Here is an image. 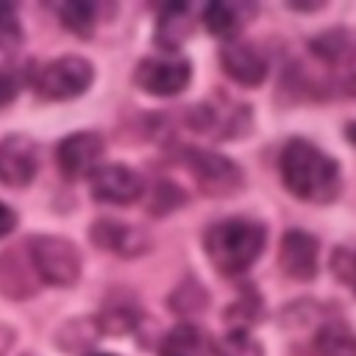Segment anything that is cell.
Returning a JSON list of instances; mask_svg holds the SVG:
<instances>
[{
  "mask_svg": "<svg viewBox=\"0 0 356 356\" xmlns=\"http://www.w3.org/2000/svg\"><path fill=\"white\" fill-rule=\"evenodd\" d=\"M278 170L284 186L309 203H331L342 189L339 164L306 139H289L284 145Z\"/></svg>",
  "mask_w": 356,
  "mask_h": 356,
  "instance_id": "cell-1",
  "label": "cell"
},
{
  "mask_svg": "<svg viewBox=\"0 0 356 356\" xmlns=\"http://www.w3.org/2000/svg\"><path fill=\"white\" fill-rule=\"evenodd\" d=\"M267 231L261 222L245 220V217H231L211 222L203 234V248L211 264L222 275H239L245 273L264 250Z\"/></svg>",
  "mask_w": 356,
  "mask_h": 356,
  "instance_id": "cell-2",
  "label": "cell"
},
{
  "mask_svg": "<svg viewBox=\"0 0 356 356\" xmlns=\"http://www.w3.org/2000/svg\"><path fill=\"white\" fill-rule=\"evenodd\" d=\"M33 273L53 286H70L81 275V253L78 248L56 234H39L25 242Z\"/></svg>",
  "mask_w": 356,
  "mask_h": 356,
  "instance_id": "cell-3",
  "label": "cell"
},
{
  "mask_svg": "<svg viewBox=\"0 0 356 356\" xmlns=\"http://www.w3.org/2000/svg\"><path fill=\"white\" fill-rule=\"evenodd\" d=\"M92 78H95V70L81 56H61V58L39 64L31 72V83H33L36 95H42L44 100L78 97V95H83L89 89Z\"/></svg>",
  "mask_w": 356,
  "mask_h": 356,
  "instance_id": "cell-4",
  "label": "cell"
},
{
  "mask_svg": "<svg viewBox=\"0 0 356 356\" xmlns=\"http://www.w3.org/2000/svg\"><path fill=\"white\" fill-rule=\"evenodd\" d=\"M184 164L189 167V172L195 175L197 186L206 195L214 197H225L242 189L245 178L239 164H234L231 159L211 153V150H200V147H184Z\"/></svg>",
  "mask_w": 356,
  "mask_h": 356,
  "instance_id": "cell-5",
  "label": "cell"
},
{
  "mask_svg": "<svg viewBox=\"0 0 356 356\" xmlns=\"http://www.w3.org/2000/svg\"><path fill=\"white\" fill-rule=\"evenodd\" d=\"M189 78L192 64L186 58H145L134 72V81L156 97H172L184 92Z\"/></svg>",
  "mask_w": 356,
  "mask_h": 356,
  "instance_id": "cell-6",
  "label": "cell"
},
{
  "mask_svg": "<svg viewBox=\"0 0 356 356\" xmlns=\"http://www.w3.org/2000/svg\"><path fill=\"white\" fill-rule=\"evenodd\" d=\"M103 147L106 145L95 131H78V134H70L58 142L56 161L67 178H83V175H92L97 170Z\"/></svg>",
  "mask_w": 356,
  "mask_h": 356,
  "instance_id": "cell-7",
  "label": "cell"
},
{
  "mask_svg": "<svg viewBox=\"0 0 356 356\" xmlns=\"http://www.w3.org/2000/svg\"><path fill=\"white\" fill-rule=\"evenodd\" d=\"M36 145L25 134H8L0 139V181L6 186H28L36 175Z\"/></svg>",
  "mask_w": 356,
  "mask_h": 356,
  "instance_id": "cell-8",
  "label": "cell"
},
{
  "mask_svg": "<svg viewBox=\"0 0 356 356\" xmlns=\"http://www.w3.org/2000/svg\"><path fill=\"white\" fill-rule=\"evenodd\" d=\"M145 192V181L125 164H106L92 172V195L103 203L128 206L139 200Z\"/></svg>",
  "mask_w": 356,
  "mask_h": 356,
  "instance_id": "cell-9",
  "label": "cell"
},
{
  "mask_svg": "<svg viewBox=\"0 0 356 356\" xmlns=\"http://www.w3.org/2000/svg\"><path fill=\"white\" fill-rule=\"evenodd\" d=\"M89 236L97 248L117 253V256H125V259H134V256H142L145 250H150L147 231L128 225V222H120V220H95L89 228Z\"/></svg>",
  "mask_w": 356,
  "mask_h": 356,
  "instance_id": "cell-10",
  "label": "cell"
},
{
  "mask_svg": "<svg viewBox=\"0 0 356 356\" xmlns=\"http://www.w3.org/2000/svg\"><path fill=\"white\" fill-rule=\"evenodd\" d=\"M220 64H222L228 78H234L236 83H245V86H256L267 75L264 56L250 42H242V39H231V42L222 44Z\"/></svg>",
  "mask_w": 356,
  "mask_h": 356,
  "instance_id": "cell-11",
  "label": "cell"
},
{
  "mask_svg": "<svg viewBox=\"0 0 356 356\" xmlns=\"http://www.w3.org/2000/svg\"><path fill=\"white\" fill-rule=\"evenodd\" d=\"M317 239L306 231H286L281 239V250H278V261L281 270L289 278L298 281H309L317 275Z\"/></svg>",
  "mask_w": 356,
  "mask_h": 356,
  "instance_id": "cell-12",
  "label": "cell"
},
{
  "mask_svg": "<svg viewBox=\"0 0 356 356\" xmlns=\"http://www.w3.org/2000/svg\"><path fill=\"white\" fill-rule=\"evenodd\" d=\"M236 117H248V108L245 106H234L228 103V108H217V103H200L192 108L189 114V122L192 128L203 131V134H214L217 139H231V136H239L236 131H242L236 125Z\"/></svg>",
  "mask_w": 356,
  "mask_h": 356,
  "instance_id": "cell-13",
  "label": "cell"
},
{
  "mask_svg": "<svg viewBox=\"0 0 356 356\" xmlns=\"http://www.w3.org/2000/svg\"><path fill=\"white\" fill-rule=\"evenodd\" d=\"M0 292L6 298H28L31 292H36L31 256L28 264L19 261V250H6L0 256Z\"/></svg>",
  "mask_w": 356,
  "mask_h": 356,
  "instance_id": "cell-14",
  "label": "cell"
},
{
  "mask_svg": "<svg viewBox=\"0 0 356 356\" xmlns=\"http://www.w3.org/2000/svg\"><path fill=\"white\" fill-rule=\"evenodd\" d=\"M159 356H211V339L203 328L181 323L161 339Z\"/></svg>",
  "mask_w": 356,
  "mask_h": 356,
  "instance_id": "cell-15",
  "label": "cell"
},
{
  "mask_svg": "<svg viewBox=\"0 0 356 356\" xmlns=\"http://www.w3.org/2000/svg\"><path fill=\"white\" fill-rule=\"evenodd\" d=\"M312 356H356V331L342 320L320 325L312 339Z\"/></svg>",
  "mask_w": 356,
  "mask_h": 356,
  "instance_id": "cell-16",
  "label": "cell"
},
{
  "mask_svg": "<svg viewBox=\"0 0 356 356\" xmlns=\"http://www.w3.org/2000/svg\"><path fill=\"white\" fill-rule=\"evenodd\" d=\"M192 33V8L186 3H172L159 14L156 25V42L161 47H181V42Z\"/></svg>",
  "mask_w": 356,
  "mask_h": 356,
  "instance_id": "cell-17",
  "label": "cell"
},
{
  "mask_svg": "<svg viewBox=\"0 0 356 356\" xmlns=\"http://www.w3.org/2000/svg\"><path fill=\"white\" fill-rule=\"evenodd\" d=\"M58 17H61V22H64L67 31L81 33V36H89L92 28H95V19H97V6L95 3H86V0H70V3H61L58 6Z\"/></svg>",
  "mask_w": 356,
  "mask_h": 356,
  "instance_id": "cell-18",
  "label": "cell"
},
{
  "mask_svg": "<svg viewBox=\"0 0 356 356\" xmlns=\"http://www.w3.org/2000/svg\"><path fill=\"white\" fill-rule=\"evenodd\" d=\"M203 22L214 36H231L239 28V14L231 3H209L203 8Z\"/></svg>",
  "mask_w": 356,
  "mask_h": 356,
  "instance_id": "cell-19",
  "label": "cell"
},
{
  "mask_svg": "<svg viewBox=\"0 0 356 356\" xmlns=\"http://www.w3.org/2000/svg\"><path fill=\"white\" fill-rule=\"evenodd\" d=\"M211 350H214V356H261L259 342H253L245 328L228 331L217 345H211Z\"/></svg>",
  "mask_w": 356,
  "mask_h": 356,
  "instance_id": "cell-20",
  "label": "cell"
},
{
  "mask_svg": "<svg viewBox=\"0 0 356 356\" xmlns=\"http://www.w3.org/2000/svg\"><path fill=\"white\" fill-rule=\"evenodd\" d=\"M136 320H139V314H136L134 306H114V309H106L103 312V317L97 320V325H100V331L117 337V334H125V331L136 328Z\"/></svg>",
  "mask_w": 356,
  "mask_h": 356,
  "instance_id": "cell-21",
  "label": "cell"
},
{
  "mask_svg": "<svg viewBox=\"0 0 356 356\" xmlns=\"http://www.w3.org/2000/svg\"><path fill=\"white\" fill-rule=\"evenodd\" d=\"M22 42V25L11 3H0V50H14Z\"/></svg>",
  "mask_w": 356,
  "mask_h": 356,
  "instance_id": "cell-22",
  "label": "cell"
},
{
  "mask_svg": "<svg viewBox=\"0 0 356 356\" xmlns=\"http://www.w3.org/2000/svg\"><path fill=\"white\" fill-rule=\"evenodd\" d=\"M331 270L342 284H348L356 292V250L353 248H337L331 256Z\"/></svg>",
  "mask_w": 356,
  "mask_h": 356,
  "instance_id": "cell-23",
  "label": "cell"
},
{
  "mask_svg": "<svg viewBox=\"0 0 356 356\" xmlns=\"http://www.w3.org/2000/svg\"><path fill=\"white\" fill-rule=\"evenodd\" d=\"M181 203H184V192L175 184L161 181L156 195H153V200H150V211L153 214H164V211H172L175 206H181Z\"/></svg>",
  "mask_w": 356,
  "mask_h": 356,
  "instance_id": "cell-24",
  "label": "cell"
},
{
  "mask_svg": "<svg viewBox=\"0 0 356 356\" xmlns=\"http://www.w3.org/2000/svg\"><path fill=\"white\" fill-rule=\"evenodd\" d=\"M17 92H19L17 75L11 70H0V108H6L8 103H14Z\"/></svg>",
  "mask_w": 356,
  "mask_h": 356,
  "instance_id": "cell-25",
  "label": "cell"
},
{
  "mask_svg": "<svg viewBox=\"0 0 356 356\" xmlns=\"http://www.w3.org/2000/svg\"><path fill=\"white\" fill-rule=\"evenodd\" d=\"M14 225H17V214H14V209L6 206V203H0V236L11 234Z\"/></svg>",
  "mask_w": 356,
  "mask_h": 356,
  "instance_id": "cell-26",
  "label": "cell"
},
{
  "mask_svg": "<svg viewBox=\"0 0 356 356\" xmlns=\"http://www.w3.org/2000/svg\"><path fill=\"white\" fill-rule=\"evenodd\" d=\"M345 136H348V139L356 145V120H353V122H348V128H345Z\"/></svg>",
  "mask_w": 356,
  "mask_h": 356,
  "instance_id": "cell-27",
  "label": "cell"
},
{
  "mask_svg": "<svg viewBox=\"0 0 356 356\" xmlns=\"http://www.w3.org/2000/svg\"><path fill=\"white\" fill-rule=\"evenodd\" d=\"M92 356H117V353H92Z\"/></svg>",
  "mask_w": 356,
  "mask_h": 356,
  "instance_id": "cell-28",
  "label": "cell"
}]
</instances>
